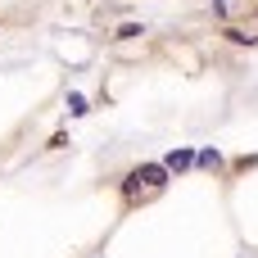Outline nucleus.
<instances>
[{
    "label": "nucleus",
    "mask_w": 258,
    "mask_h": 258,
    "mask_svg": "<svg viewBox=\"0 0 258 258\" xmlns=\"http://www.w3.org/2000/svg\"><path fill=\"white\" fill-rule=\"evenodd\" d=\"M68 113H77V118H82V113H86V100H82V95H77V91H73V95H68Z\"/></svg>",
    "instance_id": "5"
},
{
    "label": "nucleus",
    "mask_w": 258,
    "mask_h": 258,
    "mask_svg": "<svg viewBox=\"0 0 258 258\" xmlns=\"http://www.w3.org/2000/svg\"><path fill=\"white\" fill-rule=\"evenodd\" d=\"M163 181H168V168H163V163H141V168L127 177V190H136V186H150V190H159Z\"/></svg>",
    "instance_id": "1"
},
{
    "label": "nucleus",
    "mask_w": 258,
    "mask_h": 258,
    "mask_svg": "<svg viewBox=\"0 0 258 258\" xmlns=\"http://www.w3.org/2000/svg\"><path fill=\"white\" fill-rule=\"evenodd\" d=\"M136 36H141L136 23H122V27H118V41H136Z\"/></svg>",
    "instance_id": "4"
},
{
    "label": "nucleus",
    "mask_w": 258,
    "mask_h": 258,
    "mask_svg": "<svg viewBox=\"0 0 258 258\" xmlns=\"http://www.w3.org/2000/svg\"><path fill=\"white\" fill-rule=\"evenodd\" d=\"M190 163H195V150H172V154L163 159V168H168V172H186Z\"/></svg>",
    "instance_id": "2"
},
{
    "label": "nucleus",
    "mask_w": 258,
    "mask_h": 258,
    "mask_svg": "<svg viewBox=\"0 0 258 258\" xmlns=\"http://www.w3.org/2000/svg\"><path fill=\"white\" fill-rule=\"evenodd\" d=\"M195 163H200V168H209V172H218V168H222V154H218V150H200V154H195Z\"/></svg>",
    "instance_id": "3"
}]
</instances>
